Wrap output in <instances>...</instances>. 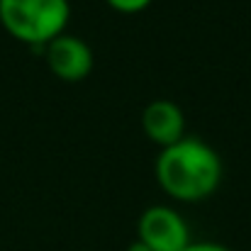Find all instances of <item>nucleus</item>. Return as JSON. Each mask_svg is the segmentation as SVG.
I'll list each match as a JSON object with an SVG mask.
<instances>
[{
	"label": "nucleus",
	"instance_id": "f03ea898",
	"mask_svg": "<svg viewBox=\"0 0 251 251\" xmlns=\"http://www.w3.org/2000/svg\"><path fill=\"white\" fill-rule=\"evenodd\" d=\"M69 17V0H0L2 27L29 44H49L64 34Z\"/></svg>",
	"mask_w": 251,
	"mask_h": 251
},
{
	"label": "nucleus",
	"instance_id": "7ed1b4c3",
	"mask_svg": "<svg viewBox=\"0 0 251 251\" xmlns=\"http://www.w3.org/2000/svg\"><path fill=\"white\" fill-rule=\"evenodd\" d=\"M139 239L151 251H183L190 244V232L180 212L168 205H151L139 217Z\"/></svg>",
	"mask_w": 251,
	"mask_h": 251
},
{
	"label": "nucleus",
	"instance_id": "6e6552de",
	"mask_svg": "<svg viewBox=\"0 0 251 251\" xmlns=\"http://www.w3.org/2000/svg\"><path fill=\"white\" fill-rule=\"evenodd\" d=\"M127 251H151V249H149V247H147L142 239H137V242H132V244L127 247Z\"/></svg>",
	"mask_w": 251,
	"mask_h": 251
},
{
	"label": "nucleus",
	"instance_id": "423d86ee",
	"mask_svg": "<svg viewBox=\"0 0 251 251\" xmlns=\"http://www.w3.org/2000/svg\"><path fill=\"white\" fill-rule=\"evenodd\" d=\"M115 10H122V12H139L144 10L151 0H107Z\"/></svg>",
	"mask_w": 251,
	"mask_h": 251
},
{
	"label": "nucleus",
	"instance_id": "39448f33",
	"mask_svg": "<svg viewBox=\"0 0 251 251\" xmlns=\"http://www.w3.org/2000/svg\"><path fill=\"white\" fill-rule=\"evenodd\" d=\"M142 127L147 132V137L156 144L171 147L176 144L178 139L185 137V117H183V110L178 107V102L166 100V98H159V100H151L144 112H142Z\"/></svg>",
	"mask_w": 251,
	"mask_h": 251
},
{
	"label": "nucleus",
	"instance_id": "20e7f679",
	"mask_svg": "<svg viewBox=\"0 0 251 251\" xmlns=\"http://www.w3.org/2000/svg\"><path fill=\"white\" fill-rule=\"evenodd\" d=\"M47 47L49 69L64 81H81L93 69V51L88 42L76 34H59Z\"/></svg>",
	"mask_w": 251,
	"mask_h": 251
},
{
	"label": "nucleus",
	"instance_id": "0eeeda50",
	"mask_svg": "<svg viewBox=\"0 0 251 251\" xmlns=\"http://www.w3.org/2000/svg\"><path fill=\"white\" fill-rule=\"evenodd\" d=\"M183 251H232V249H227V247H222L217 242H190Z\"/></svg>",
	"mask_w": 251,
	"mask_h": 251
},
{
	"label": "nucleus",
	"instance_id": "f257e3e1",
	"mask_svg": "<svg viewBox=\"0 0 251 251\" xmlns=\"http://www.w3.org/2000/svg\"><path fill=\"white\" fill-rule=\"evenodd\" d=\"M156 178L168 195L178 200H202L222 180L220 154L200 137H183L164 147L156 159Z\"/></svg>",
	"mask_w": 251,
	"mask_h": 251
}]
</instances>
